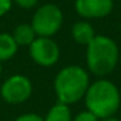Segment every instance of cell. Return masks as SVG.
<instances>
[{
  "label": "cell",
  "instance_id": "1",
  "mask_svg": "<svg viewBox=\"0 0 121 121\" xmlns=\"http://www.w3.org/2000/svg\"><path fill=\"white\" fill-rule=\"evenodd\" d=\"M87 111L99 120L112 117L121 104V95L117 86L108 79H98L89 86L85 94Z\"/></svg>",
  "mask_w": 121,
  "mask_h": 121
},
{
  "label": "cell",
  "instance_id": "2",
  "mask_svg": "<svg viewBox=\"0 0 121 121\" xmlns=\"http://www.w3.org/2000/svg\"><path fill=\"white\" fill-rule=\"evenodd\" d=\"M90 86L89 73L79 65H68L55 77L53 89L57 100L64 104H73L85 96Z\"/></svg>",
  "mask_w": 121,
  "mask_h": 121
},
{
  "label": "cell",
  "instance_id": "3",
  "mask_svg": "<svg viewBox=\"0 0 121 121\" xmlns=\"http://www.w3.org/2000/svg\"><path fill=\"white\" fill-rule=\"evenodd\" d=\"M86 47V64L92 74L104 77L115 70L120 52L113 39L105 35H95Z\"/></svg>",
  "mask_w": 121,
  "mask_h": 121
},
{
  "label": "cell",
  "instance_id": "4",
  "mask_svg": "<svg viewBox=\"0 0 121 121\" xmlns=\"http://www.w3.org/2000/svg\"><path fill=\"white\" fill-rule=\"evenodd\" d=\"M64 21L61 9L55 4H44L35 11L31 20V26L37 37L51 38L60 30Z\"/></svg>",
  "mask_w": 121,
  "mask_h": 121
},
{
  "label": "cell",
  "instance_id": "5",
  "mask_svg": "<svg viewBox=\"0 0 121 121\" xmlns=\"http://www.w3.org/2000/svg\"><path fill=\"white\" fill-rule=\"evenodd\" d=\"M33 94V83L26 76L13 74L8 77L1 85L0 95L4 102L9 104L25 103Z\"/></svg>",
  "mask_w": 121,
  "mask_h": 121
},
{
  "label": "cell",
  "instance_id": "6",
  "mask_svg": "<svg viewBox=\"0 0 121 121\" xmlns=\"http://www.w3.org/2000/svg\"><path fill=\"white\" fill-rule=\"evenodd\" d=\"M29 53L35 64L40 66H52L59 61L60 48L51 38L37 37L29 46Z\"/></svg>",
  "mask_w": 121,
  "mask_h": 121
},
{
  "label": "cell",
  "instance_id": "7",
  "mask_svg": "<svg viewBox=\"0 0 121 121\" xmlns=\"http://www.w3.org/2000/svg\"><path fill=\"white\" fill-rule=\"evenodd\" d=\"M76 12L83 18H103L113 9L112 0H76Z\"/></svg>",
  "mask_w": 121,
  "mask_h": 121
},
{
  "label": "cell",
  "instance_id": "8",
  "mask_svg": "<svg viewBox=\"0 0 121 121\" xmlns=\"http://www.w3.org/2000/svg\"><path fill=\"white\" fill-rule=\"evenodd\" d=\"M72 37L74 42L82 46H87L95 38L94 27L87 21H78L72 27Z\"/></svg>",
  "mask_w": 121,
  "mask_h": 121
},
{
  "label": "cell",
  "instance_id": "9",
  "mask_svg": "<svg viewBox=\"0 0 121 121\" xmlns=\"http://www.w3.org/2000/svg\"><path fill=\"white\" fill-rule=\"evenodd\" d=\"M18 46L13 39L12 34L0 33V61H7L16 55Z\"/></svg>",
  "mask_w": 121,
  "mask_h": 121
},
{
  "label": "cell",
  "instance_id": "10",
  "mask_svg": "<svg viewBox=\"0 0 121 121\" xmlns=\"http://www.w3.org/2000/svg\"><path fill=\"white\" fill-rule=\"evenodd\" d=\"M12 37L16 40L17 46L20 47V46H30L33 43V40L37 38V34H35L31 25L21 24L14 29Z\"/></svg>",
  "mask_w": 121,
  "mask_h": 121
},
{
  "label": "cell",
  "instance_id": "11",
  "mask_svg": "<svg viewBox=\"0 0 121 121\" xmlns=\"http://www.w3.org/2000/svg\"><path fill=\"white\" fill-rule=\"evenodd\" d=\"M72 120H73V117H72L69 105L60 102L52 105L44 117V121H72Z\"/></svg>",
  "mask_w": 121,
  "mask_h": 121
},
{
  "label": "cell",
  "instance_id": "12",
  "mask_svg": "<svg viewBox=\"0 0 121 121\" xmlns=\"http://www.w3.org/2000/svg\"><path fill=\"white\" fill-rule=\"evenodd\" d=\"M72 121H100V120L90 111H83V112H79Z\"/></svg>",
  "mask_w": 121,
  "mask_h": 121
},
{
  "label": "cell",
  "instance_id": "13",
  "mask_svg": "<svg viewBox=\"0 0 121 121\" xmlns=\"http://www.w3.org/2000/svg\"><path fill=\"white\" fill-rule=\"evenodd\" d=\"M14 121H44V117H42L38 113H24V115H20Z\"/></svg>",
  "mask_w": 121,
  "mask_h": 121
},
{
  "label": "cell",
  "instance_id": "14",
  "mask_svg": "<svg viewBox=\"0 0 121 121\" xmlns=\"http://www.w3.org/2000/svg\"><path fill=\"white\" fill-rule=\"evenodd\" d=\"M14 4H17L18 7L25 9H30V8H34L37 5L38 0H12Z\"/></svg>",
  "mask_w": 121,
  "mask_h": 121
},
{
  "label": "cell",
  "instance_id": "15",
  "mask_svg": "<svg viewBox=\"0 0 121 121\" xmlns=\"http://www.w3.org/2000/svg\"><path fill=\"white\" fill-rule=\"evenodd\" d=\"M13 1L12 0H0V17L7 14L12 8Z\"/></svg>",
  "mask_w": 121,
  "mask_h": 121
},
{
  "label": "cell",
  "instance_id": "16",
  "mask_svg": "<svg viewBox=\"0 0 121 121\" xmlns=\"http://www.w3.org/2000/svg\"><path fill=\"white\" fill-rule=\"evenodd\" d=\"M100 121H120L118 118H115L112 116V117H107V118H103V120H100Z\"/></svg>",
  "mask_w": 121,
  "mask_h": 121
},
{
  "label": "cell",
  "instance_id": "17",
  "mask_svg": "<svg viewBox=\"0 0 121 121\" xmlns=\"http://www.w3.org/2000/svg\"><path fill=\"white\" fill-rule=\"evenodd\" d=\"M1 72H3V66H1V61H0V76H1Z\"/></svg>",
  "mask_w": 121,
  "mask_h": 121
}]
</instances>
